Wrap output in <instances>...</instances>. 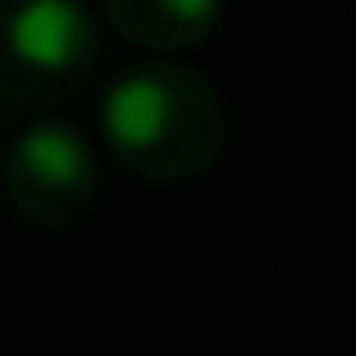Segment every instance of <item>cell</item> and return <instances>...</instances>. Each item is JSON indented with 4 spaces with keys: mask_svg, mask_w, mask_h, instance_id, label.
Returning <instances> with one entry per match:
<instances>
[{
    "mask_svg": "<svg viewBox=\"0 0 356 356\" xmlns=\"http://www.w3.org/2000/svg\"><path fill=\"white\" fill-rule=\"evenodd\" d=\"M106 67L89 0H0V106L50 111L78 100Z\"/></svg>",
    "mask_w": 356,
    "mask_h": 356,
    "instance_id": "7a4b0ae2",
    "label": "cell"
},
{
    "mask_svg": "<svg viewBox=\"0 0 356 356\" xmlns=\"http://www.w3.org/2000/svg\"><path fill=\"white\" fill-rule=\"evenodd\" d=\"M222 6L228 0H100V17L128 44L178 56V50H195L217 33Z\"/></svg>",
    "mask_w": 356,
    "mask_h": 356,
    "instance_id": "277c9868",
    "label": "cell"
},
{
    "mask_svg": "<svg viewBox=\"0 0 356 356\" xmlns=\"http://www.w3.org/2000/svg\"><path fill=\"white\" fill-rule=\"evenodd\" d=\"M100 139L128 172L178 184L222 156L228 106L200 72L178 61H134L100 95Z\"/></svg>",
    "mask_w": 356,
    "mask_h": 356,
    "instance_id": "6da1fadb",
    "label": "cell"
},
{
    "mask_svg": "<svg viewBox=\"0 0 356 356\" xmlns=\"http://www.w3.org/2000/svg\"><path fill=\"white\" fill-rule=\"evenodd\" d=\"M0 195L11 217L33 234L78 228L100 200V156L89 134L67 117H28L0 161Z\"/></svg>",
    "mask_w": 356,
    "mask_h": 356,
    "instance_id": "3957f363",
    "label": "cell"
}]
</instances>
